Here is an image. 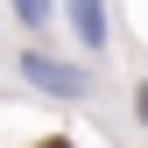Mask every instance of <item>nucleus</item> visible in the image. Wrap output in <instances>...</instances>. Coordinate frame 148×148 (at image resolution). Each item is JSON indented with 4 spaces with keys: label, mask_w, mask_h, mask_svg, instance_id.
<instances>
[{
    "label": "nucleus",
    "mask_w": 148,
    "mask_h": 148,
    "mask_svg": "<svg viewBox=\"0 0 148 148\" xmlns=\"http://www.w3.org/2000/svg\"><path fill=\"white\" fill-rule=\"evenodd\" d=\"M21 78L35 92H49V99H92V71L49 57V49H21Z\"/></svg>",
    "instance_id": "f257e3e1"
},
{
    "label": "nucleus",
    "mask_w": 148,
    "mask_h": 148,
    "mask_svg": "<svg viewBox=\"0 0 148 148\" xmlns=\"http://www.w3.org/2000/svg\"><path fill=\"white\" fill-rule=\"evenodd\" d=\"M64 7H71V35H78V49L99 57L106 35H113V28H106V0H64Z\"/></svg>",
    "instance_id": "f03ea898"
},
{
    "label": "nucleus",
    "mask_w": 148,
    "mask_h": 148,
    "mask_svg": "<svg viewBox=\"0 0 148 148\" xmlns=\"http://www.w3.org/2000/svg\"><path fill=\"white\" fill-rule=\"evenodd\" d=\"M14 14H21V28H49L57 0H14Z\"/></svg>",
    "instance_id": "7ed1b4c3"
},
{
    "label": "nucleus",
    "mask_w": 148,
    "mask_h": 148,
    "mask_svg": "<svg viewBox=\"0 0 148 148\" xmlns=\"http://www.w3.org/2000/svg\"><path fill=\"white\" fill-rule=\"evenodd\" d=\"M134 120H141V127H148V78H141V85H134Z\"/></svg>",
    "instance_id": "20e7f679"
},
{
    "label": "nucleus",
    "mask_w": 148,
    "mask_h": 148,
    "mask_svg": "<svg viewBox=\"0 0 148 148\" xmlns=\"http://www.w3.org/2000/svg\"><path fill=\"white\" fill-rule=\"evenodd\" d=\"M28 148H78L71 134H42V141H28Z\"/></svg>",
    "instance_id": "39448f33"
}]
</instances>
